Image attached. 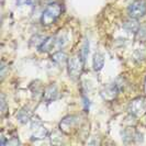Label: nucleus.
<instances>
[{
	"label": "nucleus",
	"instance_id": "1",
	"mask_svg": "<svg viewBox=\"0 0 146 146\" xmlns=\"http://www.w3.org/2000/svg\"><path fill=\"white\" fill-rule=\"evenodd\" d=\"M62 11H63V8L57 2L48 5L44 9L43 13L41 15V23L43 25H52V24H54L56 22V20L60 17Z\"/></svg>",
	"mask_w": 146,
	"mask_h": 146
},
{
	"label": "nucleus",
	"instance_id": "2",
	"mask_svg": "<svg viewBox=\"0 0 146 146\" xmlns=\"http://www.w3.org/2000/svg\"><path fill=\"white\" fill-rule=\"evenodd\" d=\"M85 60L81 57L80 53L72 56L68 59V73L73 78H78L81 75L82 68H84Z\"/></svg>",
	"mask_w": 146,
	"mask_h": 146
},
{
	"label": "nucleus",
	"instance_id": "3",
	"mask_svg": "<svg viewBox=\"0 0 146 146\" xmlns=\"http://www.w3.org/2000/svg\"><path fill=\"white\" fill-rule=\"evenodd\" d=\"M127 13L130 18L139 19L146 13V1L145 0H135L127 8Z\"/></svg>",
	"mask_w": 146,
	"mask_h": 146
},
{
	"label": "nucleus",
	"instance_id": "4",
	"mask_svg": "<svg viewBox=\"0 0 146 146\" xmlns=\"http://www.w3.org/2000/svg\"><path fill=\"white\" fill-rule=\"evenodd\" d=\"M129 111L135 117H141L146 112V102L143 98H137L131 101L129 106Z\"/></svg>",
	"mask_w": 146,
	"mask_h": 146
},
{
	"label": "nucleus",
	"instance_id": "5",
	"mask_svg": "<svg viewBox=\"0 0 146 146\" xmlns=\"http://www.w3.org/2000/svg\"><path fill=\"white\" fill-rule=\"evenodd\" d=\"M79 122V119L78 117H75V115H70V117H65L62 122H60V130L65 133H70V129H74L77 123Z\"/></svg>",
	"mask_w": 146,
	"mask_h": 146
},
{
	"label": "nucleus",
	"instance_id": "6",
	"mask_svg": "<svg viewBox=\"0 0 146 146\" xmlns=\"http://www.w3.org/2000/svg\"><path fill=\"white\" fill-rule=\"evenodd\" d=\"M58 98V90L57 88L55 87L54 85H51L45 89L43 95V99H45L47 102H51V101H54Z\"/></svg>",
	"mask_w": 146,
	"mask_h": 146
},
{
	"label": "nucleus",
	"instance_id": "7",
	"mask_svg": "<svg viewBox=\"0 0 146 146\" xmlns=\"http://www.w3.org/2000/svg\"><path fill=\"white\" fill-rule=\"evenodd\" d=\"M92 65H94V69L96 72H99L102 69V67L104 66V56L101 53H96L94 55Z\"/></svg>",
	"mask_w": 146,
	"mask_h": 146
},
{
	"label": "nucleus",
	"instance_id": "8",
	"mask_svg": "<svg viewBox=\"0 0 146 146\" xmlns=\"http://www.w3.org/2000/svg\"><path fill=\"white\" fill-rule=\"evenodd\" d=\"M123 27H124L127 31H130V32H136V31H139V28L136 19H134V18H131V19L126 20V21L123 23Z\"/></svg>",
	"mask_w": 146,
	"mask_h": 146
},
{
	"label": "nucleus",
	"instance_id": "9",
	"mask_svg": "<svg viewBox=\"0 0 146 146\" xmlns=\"http://www.w3.org/2000/svg\"><path fill=\"white\" fill-rule=\"evenodd\" d=\"M56 43V40H55V37H47L45 41H44V43L38 47L40 48V51L42 52H47L52 50V47L54 46V44Z\"/></svg>",
	"mask_w": 146,
	"mask_h": 146
},
{
	"label": "nucleus",
	"instance_id": "10",
	"mask_svg": "<svg viewBox=\"0 0 146 146\" xmlns=\"http://www.w3.org/2000/svg\"><path fill=\"white\" fill-rule=\"evenodd\" d=\"M30 117H31V112H30V110L28 108H24L23 110H21L19 115H18V119L20 120V122H22V123L28 122L30 120Z\"/></svg>",
	"mask_w": 146,
	"mask_h": 146
},
{
	"label": "nucleus",
	"instance_id": "11",
	"mask_svg": "<svg viewBox=\"0 0 146 146\" xmlns=\"http://www.w3.org/2000/svg\"><path fill=\"white\" fill-rule=\"evenodd\" d=\"M52 58L53 60H55V62H57V63H62V62H64L66 58V54L64 52H57V53H55L53 56H52Z\"/></svg>",
	"mask_w": 146,
	"mask_h": 146
},
{
	"label": "nucleus",
	"instance_id": "12",
	"mask_svg": "<svg viewBox=\"0 0 146 146\" xmlns=\"http://www.w3.org/2000/svg\"><path fill=\"white\" fill-rule=\"evenodd\" d=\"M79 53H80L82 59L86 60V57H87L88 53H89V43H88L87 41L85 42V44H84V46H82V48H81V51Z\"/></svg>",
	"mask_w": 146,
	"mask_h": 146
},
{
	"label": "nucleus",
	"instance_id": "13",
	"mask_svg": "<svg viewBox=\"0 0 146 146\" xmlns=\"http://www.w3.org/2000/svg\"><path fill=\"white\" fill-rule=\"evenodd\" d=\"M5 107H6V102H5V96H1V111L2 113L5 112Z\"/></svg>",
	"mask_w": 146,
	"mask_h": 146
}]
</instances>
